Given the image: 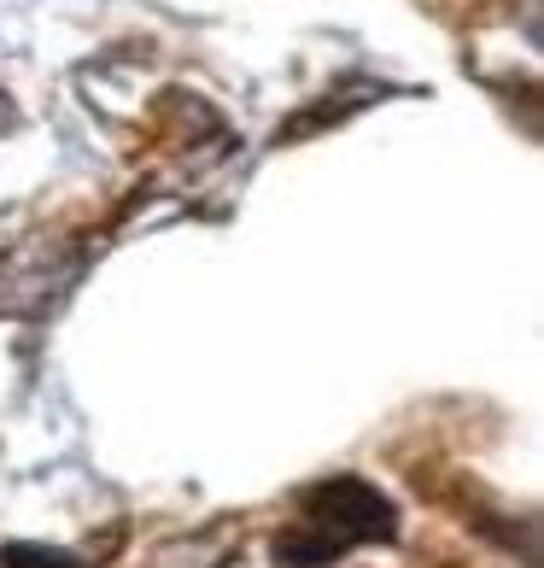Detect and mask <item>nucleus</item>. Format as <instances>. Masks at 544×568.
<instances>
[{
  "instance_id": "obj_1",
  "label": "nucleus",
  "mask_w": 544,
  "mask_h": 568,
  "mask_svg": "<svg viewBox=\"0 0 544 568\" xmlns=\"http://www.w3.org/2000/svg\"><path fill=\"white\" fill-rule=\"evenodd\" d=\"M374 539H399V510L387 493H374L358 475H333L322 487H310L299 498L292 528L276 539V562L281 568H322L333 557H346L351 545H374Z\"/></svg>"
}]
</instances>
